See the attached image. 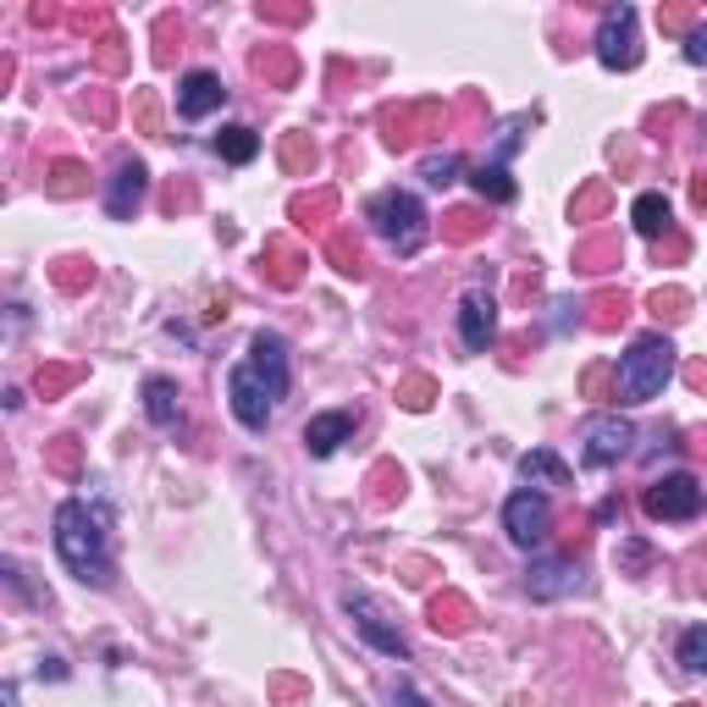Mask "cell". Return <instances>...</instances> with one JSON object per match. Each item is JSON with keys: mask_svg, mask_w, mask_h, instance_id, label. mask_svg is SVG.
Wrapping results in <instances>:
<instances>
[{"mask_svg": "<svg viewBox=\"0 0 707 707\" xmlns=\"http://www.w3.org/2000/svg\"><path fill=\"white\" fill-rule=\"evenodd\" d=\"M227 398H232V415L243 431L272 426L277 398H288V343L277 332H254L249 360L232 366V376H227Z\"/></svg>", "mask_w": 707, "mask_h": 707, "instance_id": "1", "label": "cell"}, {"mask_svg": "<svg viewBox=\"0 0 707 707\" xmlns=\"http://www.w3.org/2000/svg\"><path fill=\"white\" fill-rule=\"evenodd\" d=\"M56 553L83 586H111V548H106V514L88 503L56 508Z\"/></svg>", "mask_w": 707, "mask_h": 707, "instance_id": "2", "label": "cell"}, {"mask_svg": "<svg viewBox=\"0 0 707 707\" xmlns=\"http://www.w3.org/2000/svg\"><path fill=\"white\" fill-rule=\"evenodd\" d=\"M674 376V343L669 337H636L631 354L613 366V404H652Z\"/></svg>", "mask_w": 707, "mask_h": 707, "instance_id": "3", "label": "cell"}, {"mask_svg": "<svg viewBox=\"0 0 707 707\" xmlns=\"http://www.w3.org/2000/svg\"><path fill=\"white\" fill-rule=\"evenodd\" d=\"M366 221L387 238L393 254H420L426 238H431V216H426V205H420L409 189H387V194H376L371 211H366Z\"/></svg>", "mask_w": 707, "mask_h": 707, "instance_id": "4", "label": "cell"}, {"mask_svg": "<svg viewBox=\"0 0 707 707\" xmlns=\"http://www.w3.org/2000/svg\"><path fill=\"white\" fill-rule=\"evenodd\" d=\"M642 17H636V7H608L602 12V23H597V61L608 67V72H631V67H642Z\"/></svg>", "mask_w": 707, "mask_h": 707, "instance_id": "5", "label": "cell"}, {"mask_svg": "<svg viewBox=\"0 0 707 707\" xmlns=\"http://www.w3.org/2000/svg\"><path fill=\"white\" fill-rule=\"evenodd\" d=\"M642 508H647V519H658V525H685V519H696V514L707 508V492H702L696 476H663V481H652V487L642 492Z\"/></svg>", "mask_w": 707, "mask_h": 707, "instance_id": "6", "label": "cell"}, {"mask_svg": "<svg viewBox=\"0 0 707 707\" xmlns=\"http://www.w3.org/2000/svg\"><path fill=\"white\" fill-rule=\"evenodd\" d=\"M631 442H636V426L625 415H591L580 426V459L591 470H608V465H619L631 454Z\"/></svg>", "mask_w": 707, "mask_h": 707, "instance_id": "7", "label": "cell"}, {"mask_svg": "<svg viewBox=\"0 0 707 707\" xmlns=\"http://www.w3.org/2000/svg\"><path fill=\"white\" fill-rule=\"evenodd\" d=\"M343 608L354 613V631H360L376 652H387V658H409V642H404V631L393 625V619L382 613V602L371 597V591H343Z\"/></svg>", "mask_w": 707, "mask_h": 707, "instance_id": "8", "label": "cell"}, {"mask_svg": "<svg viewBox=\"0 0 707 707\" xmlns=\"http://www.w3.org/2000/svg\"><path fill=\"white\" fill-rule=\"evenodd\" d=\"M503 530L519 542V548H542L548 542V530H553V503H548V492H514L508 503H503Z\"/></svg>", "mask_w": 707, "mask_h": 707, "instance_id": "9", "label": "cell"}, {"mask_svg": "<svg viewBox=\"0 0 707 707\" xmlns=\"http://www.w3.org/2000/svg\"><path fill=\"white\" fill-rule=\"evenodd\" d=\"M459 337H465V348L470 354H487L492 343H498V299L492 293H465L459 299Z\"/></svg>", "mask_w": 707, "mask_h": 707, "instance_id": "10", "label": "cell"}, {"mask_svg": "<svg viewBox=\"0 0 707 707\" xmlns=\"http://www.w3.org/2000/svg\"><path fill=\"white\" fill-rule=\"evenodd\" d=\"M144 194H149V171H144V160H122L117 177H111V189H106V211H111L117 221H128V216L144 205Z\"/></svg>", "mask_w": 707, "mask_h": 707, "instance_id": "11", "label": "cell"}, {"mask_svg": "<svg viewBox=\"0 0 707 707\" xmlns=\"http://www.w3.org/2000/svg\"><path fill=\"white\" fill-rule=\"evenodd\" d=\"M354 426H360V415H354V409H326V415H315V420L304 426V448H310L315 459H326V454H337L343 442L354 436Z\"/></svg>", "mask_w": 707, "mask_h": 707, "instance_id": "12", "label": "cell"}, {"mask_svg": "<svg viewBox=\"0 0 707 707\" xmlns=\"http://www.w3.org/2000/svg\"><path fill=\"white\" fill-rule=\"evenodd\" d=\"M575 586H580V564L575 559H542V564H530V575H525V591L537 602H553V597H564Z\"/></svg>", "mask_w": 707, "mask_h": 707, "instance_id": "13", "label": "cell"}, {"mask_svg": "<svg viewBox=\"0 0 707 707\" xmlns=\"http://www.w3.org/2000/svg\"><path fill=\"white\" fill-rule=\"evenodd\" d=\"M221 100H227V88H221V77H216V72H189L183 83H177V111H183L189 122L211 117Z\"/></svg>", "mask_w": 707, "mask_h": 707, "instance_id": "14", "label": "cell"}, {"mask_svg": "<svg viewBox=\"0 0 707 707\" xmlns=\"http://www.w3.org/2000/svg\"><path fill=\"white\" fill-rule=\"evenodd\" d=\"M426 613H431V631H436V636H442V631H448V636H459V631H470L476 602H470L465 591H436Z\"/></svg>", "mask_w": 707, "mask_h": 707, "instance_id": "15", "label": "cell"}, {"mask_svg": "<svg viewBox=\"0 0 707 707\" xmlns=\"http://www.w3.org/2000/svg\"><path fill=\"white\" fill-rule=\"evenodd\" d=\"M144 415H149L155 426H166V431L183 420V393H177L171 376H149V382H144Z\"/></svg>", "mask_w": 707, "mask_h": 707, "instance_id": "16", "label": "cell"}, {"mask_svg": "<svg viewBox=\"0 0 707 707\" xmlns=\"http://www.w3.org/2000/svg\"><path fill=\"white\" fill-rule=\"evenodd\" d=\"M519 476H525L530 492H542V487H570V465H564L553 448H530V454L519 459Z\"/></svg>", "mask_w": 707, "mask_h": 707, "instance_id": "17", "label": "cell"}, {"mask_svg": "<svg viewBox=\"0 0 707 707\" xmlns=\"http://www.w3.org/2000/svg\"><path fill=\"white\" fill-rule=\"evenodd\" d=\"M436 117H442V106H404V111H382V139H387V149L415 144V128H420V122H436Z\"/></svg>", "mask_w": 707, "mask_h": 707, "instance_id": "18", "label": "cell"}, {"mask_svg": "<svg viewBox=\"0 0 707 707\" xmlns=\"http://www.w3.org/2000/svg\"><path fill=\"white\" fill-rule=\"evenodd\" d=\"M470 189L487 200V205H508L519 189H514V177H508V166H498V160H481L476 171H470Z\"/></svg>", "mask_w": 707, "mask_h": 707, "instance_id": "19", "label": "cell"}, {"mask_svg": "<svg viewBox=\"0 0 707 707\" xmlns=\"http://www.w3.org/2000/svg\"><path fill=\"white\" fill-rule=\"evenodd\" d=\"M326 260L337 265L343 277H366V254H360V238H354V227H332V238H326Z\"/></svg>", "mask_w": 707, "mask_h": 707, "instance_id": "20", "label": "cell"}, {"mask_svg": "<svg viewBox=\"0 0 707 707\" xmlns=\"http://www.w3.org/2000/svg\"><path fill=\"white\" fill-rule=\"evenodd\" d=\"M216 155H221V160H232V166H249V160L260 155V133H254V128H243V122H232V128H221V133H216Z\"/></svg>", "mask_w": 707, "mask_h": 707, "instance_id": "21", "label": "cell"}, {"mask_svg": "<svg viewBox=\"0 0 707 707\" xmlns=\"http://www.w3.org/2000/svg\"><path fill=\"white\" fill-rule=\"evenodd\" d=\"M631 221H636V232H642V238H663V232L674 227V216H669V200H663V194H642V200L631 205Z\"/></svg>", "mask_w": 707, "mask_h": 707, "instance_id": "22", "label": "cell"}, {"mask_svg": "<svg viewBox=\"0 0 707 707\" xmlns=\"http://www.w3.org/2000/svg\"><path fill=\"white\" fill-rule=\"evenodd\" d=\"M88 189V171H83V160H56L50 166V177H45V194L50 200H77Z\"/></svg>", "mask_w": 707, "mask_h": 707, "instance_id": "23", "label": "cell"}, {"mask_svg": "<svg viewBox=\"0 0 707 707\" xmlns=\"http://www.w3.org/2000/svg\"><path fill=\"white\" fill-rule=\"evenodd\" d=\"M260 260H272V283H277V288H293V283H299V265H304V254H299V249H288V243H277V238H272Z\"/></svg>", "mask_w": 707, "mask_h": 707, "instance_id": "24", "label": "cell"}, {"mask_svg": "<svg viewBox=\"0 0 707 707\" xmlns=\"http://www.w3.org/2000/svg\"><path fill=\"white\" fill-rule=\"evenodd\" d=\"M50 283H56L61 293H83L88 283H95V265H88V260H56V265H50Z\"/></svg>", "mask_w": 707, "mask_h": 707, "instance_id": "25", "label": "cell"}, {"mask_svg": "<svg viewBox=\"0 0 707 707\" xmlns=\"http://www.w3.org/2000/svg\"><path fill=\"white\" fill-rule=\"evenodd\" d=\"M337 211V194L332 189H315V194H299L293 200V221L299 227H321V216H332Z\"/></svg>", "mask_w": 707, "mask_h": 707, "instance_id": "26", "label": "cell"}, {"mask_svg": "<svg viewBox=\"0 0 707 707\" xmlns=\"http://www.w3.org/2000/svg\"><path fill=\"white\" fill-rule=\"evenodd\" d=\"M591 310H597V315H591V326H597V332H613L619 321L631 315V299L608 288V293H597V299H591Z\"/></svg>", "mask_w": 707, "mask_h": 707, "instance_id": "27", "label": "cell"}, {"mask_svg": "<svg viewBox=\"0 0 707 707\" xmlns=\"http://www.w3.org/2000/svg\"><path fill=\"white\" fill-rule=\"evenodd\" d=\"M283 166H288L293 177H310V171H315V144H310V133H288V139H283Z\"/></svg>", "mask_w": 707, "mask_h": 707, "instance_id": "28", "label": "cell"}, {"mask_svg": "<svg viewBox=\"0 0 707 707\" xmlns=\"http://www.w3.org/2000/svg\"><path fill=\"white\" fill-rule=\"evenodd\" d=\"M481 211H448V216H442V238H448V243H470V238H481Z\"/></svg>", "mask_w": 707, "mask_h": 707, "instance_id": "29", "label": "cell"}, {"mask_svg": "<svg viewBox=\"0 0 707 707\" xmlns=\"http://www.w3.org/2000/svg\"><path fill=\"white\" fill-rule=\"evenodd\" d=\"M459 166H465V160H459L454 149H442V155H426V160H420V177H426L431 189H448L454 177H459Z\"/></svg>", "mask_w": 707, "mask_h": 707, "instance_id": "30", "label": "cell"}, {"mask_svg": "<svg viewBox=\"0 0 707 707\" xmlns=\"http://www.w3.org/2000/svg\"><path fill=\"white\" fill-rule=\"evenodd\" d=\"M680 669L707 674V625H691V631L680 636Z\"/></svg>", "mask_w": 707, "mask_h": 707, "instance_id": "31", "label": "cell"}, {"mask_svg": "<svg viewBox=\"0 0 707 707\" xmlns=\"http://www.w3.org/2000/svg\"><path fill=\"white\" fill-rule=\"evenodd\" d=\"M77 376H83V366H39L34 387H39V398H56V393H67Z\"/></svg>", "mask_w": 707, "mask_h": 707, "instance_id": "32", "label": "cell"}, {"mask_svg": "<svg viewBox=\"0 0 707 707\" xmlns=\"http://www.w3.org/2000/svg\"><path fill=\"white\" fill-rule=\"evenodd\" d=\"M602 211H608V183H602V177H597V183H586V189L575 194L570 216H575V221H591V216H602Z\"/></svg>", "mask_w": 707, "mask_h": 707, "instance_id": "33", "label": "cell"}, {"mask_svg": "<svg viewBox=\"0 0 707 707\" xmlns=\"http://www.w3.org/2000/svg\"><path fill=\"white\" fill-rule=\"evenodd\" d=\"M580 272H608V265H619V249H613V238H591V243H580Z\"/></svg>", "mask_w": 707, "mask_h": 707, "instance_id": "34", "label": "cell"}, {"mask_svg": "<svg viewBox=\"0 0 707 707\" xmlns=\"http://www.w3.org/2000/svg\"><path fill=\"white\" fill-rule=\"evenodd\" d=\"M431 398H436V382H431V376L415 371V376L398 382V404H404V409H431Z\"/></svg>", "mask_w": 707, "mask_h": 707, "instance_id": "35", "label": "cell"}, {"mask_svg": "<svg viewBox=\"0 0 707 707\" xmlns=\"http://www.w3.org/2000/svg\"><path fill=\"white\" fill-rule=\"evenodd\" d=\"M254 72H265L272 83H288V77H293V50H283V45H277V50H260V56H254Z\"/></svg>", "mask_w": 707, "mask_h": 707, "instance_id": "36", "label": "cell"}, {"mask_svg": "<svg viewBox=\"0 0 707 707\" xmlns=\"http://www.w3.org/2000/svg\"><path fill=\"white\" fill-rule=\"evenodd\" d=\"M45 459H50V470H61V476H77V436H56Z\"/></svg>", "mask_w": 707, "mask_h": 707, "instance_id": "37", "label": "cell"}, {"mask_svg": "<svg viewBox=\"0 0 707 707\" xmlns=\"http://www.w3.org/2000/svg\"><path fill=\"white\" fill-rule=\"evenodd\" d=\"M647 304H652V315H658V321H680V315H685V304H691V299H685V293H680V288H658V293H652V299H647Z\"/></svg>", "mask_w": 707, "mask_h": 707, "instance_id": "38", "label": "cell"}, {"mask_svg": "<svg viewBox=\"0 0 707 707\" xmlns=\"http://www.w3.org/2000/svg\"><path fill=\"white\" fill-rule=\"evenodd\" d=\"M371 487H376V503H393V492H404V476L393 465H376L371 470Z\"/></svg>", "mask_w": 707, "mask_h": 707, "instance_id": "39", "label": "cell"}, {"mask_svg": "<svg viewBox=\"0 0 707 707\" xmlns=\"http://www.w3.org/2000/svg\"><path fill=\"white\" fill-rule=\"evenodd\" d=\"M658 23H663V34H685V39H691V28H696V12H691V7H669Z\"/></svg>", "mask_w": 707, "mask_h": 707, "instance_id": "40", "label": "cell"}, {"mask_svg": "<svg viewBox=\"0 0 707 707\" xmlns=\"http://www.w3.org/2000/svg\"><path fill=\"white\" fill-rule=\"evenodd\" d=\"M106 72H122V61H128V50H122V34H106L100 39V56H95Z\"/></svg>", "mask_w": 707, "mask_h": 707, "instance_id": "41", "label": "cell"}, {"mask_svg": "<svg viewBox=\"0 0 707 707\" xmlns=\"http://www.w3.org/2000/svg\"><path fill=\"white\" fill-rule=\"evenodd\" d=\"M586 393H591V398H613V371H608V366H591V371H586Z\"/></svg>", "mask_w": 707, "mask_h": 707, "instance_id": "42", "label": "cell"}, {"mask_svg": "<svg viewBox=\"0 0 707 707\" xmlns=\"http://www.w3.org/2000/svg\"><path fill=\"white\" fill-rule=\"evenodd\" d=\"M685 61L707 67V23H696V28H691V39H685Z\"/></svg>", "mask_w": 707, "mask_h": 707, "instance_id": "43", "label": "cell"}, {"mask_svg": "<svg viewBox=\"0 0 707 707\" xmlns=\"http://www.w3.org/2000/svg\"><path fill=\"white\" fill-rule=\"evenodd\" d=\"M133 111H139V122H144V133H155V128H160V117H155V95H149V88H144V95L133 100Z\"/></svg>", "mask_w": 707, "mask_h": 707, "instance_id": "44", "label": "cell"}, {"mask_svg": "<svg viewBox=\"0 0 707 707\" xmlns=\"http://www.w3.org/2000/svg\"><path fill=\"white\" fill-rule=\"evenodd\" d=\"M272 691H277V702H283V707H299V696H304V685H299V680H288V674H283Z\"/></svg>", "mask_w": 707, "mask_h": 707, "instance_id": "45", "label": "cell"}, {"mask_svg": "<svg viewBox=\"0 0 707 707\" xmlns=\"http://www.w3.org/2000/svg\"><path fill=\"white\" fill-rule=\"evenodd\" d=\"M393 707H431V702H426L415 685H398V691H393Z\"/></svg>", "mask_w": 707, "mask_h": 707, "instance_id": "46", "label": "cell"}, {"mask_svg": "<svg viewBox=\"0 0 707 707\" xmlns=\"http://www.w3.org/2000/svg\"><path fill=\"white\" fill-rule=\"evenodd\" d=\"M260 17H272V23H299V17H304V7H265Z\"/></svg>", "mask_w": 707, "mask_h": 707, "instance_id": "47", "label": "cell"}, {"mask_svg": "<svg viewBox=\"0 0 707 707\" xmlns=\"http://www.w3.org/2000/svg\"><path fill=\"white\" fill-rule=\"evenodd\" d=\"M171 28H183V23H171V17H160V28H155V34H160V39H171ZM155 61H171V45H160V50H155Z\"/></svg>", "mask_w": 707, "mask_h": 707, "instance_id": "48", "label": "cell"}, {"mask_svg": "<svg viewBox=\"0 0 707 707\" xmlns=\"http://www.w3.org/2000/svg\"><path fill=\"white\" fill-rule=\"evenodd\" d=\"M685 376H691V387H696V393H707V366H691Z\"/></svg>", "mask_w": 707, "mask_h": 707, "instance_id": "49", "label": "cell"}, {"mask_svg": "<svg viewBox=\"0 0 707 707\" xmlns=\"http://www.w3.org/2000/svg\"><path fill=\"white\" fill-rule=\"evenodd\" d=\"M691 200H696V205L707 211V177H696V183H691Z\"/></svg>", "mask_w": 707, "mask_h": 707, "instance_id": "50", "label": "cell"}, {"mask_svg": "<svg viewBox=\"0 0 707 707\" xmlns=\"http://www.w3.org/2000/svg\"><path fill=\"white\" fill-rule=\"evenodd\" d=\"M685 707H691V702H685Z\"/></svg>", "mask_w": 707, "mask_h": 707, "instance_id": "51", "label": "cell"}]
</instances>
